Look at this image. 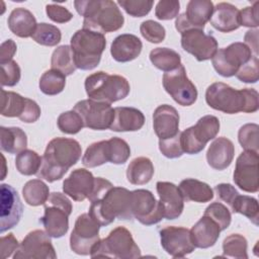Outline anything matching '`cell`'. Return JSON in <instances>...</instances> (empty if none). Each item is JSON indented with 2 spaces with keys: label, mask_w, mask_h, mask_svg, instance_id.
<instances>
[{
  "label": "cell",
  "mask_w": 259,
  "mask_h": 259,
  "mask_svg": "<svg viewBox=\"0 0 259 259\" xmlns=\"http://www.w3.org/2000/svg\"><path fill=\"white\" fill-rule=\"evenodd\" d=\"M153 127L159 140L171 139L179 133V113L173 106L162 104L153 113Z\"/></svg>",
  "instance_id": "603a6c76"
},
{
  "label": "cell",
  "mask_w": 259,
  "mask_h": 259,
  "mask_svg": "<svg viewBox=\"0 0 259 259\" xmlns=\"http://www.w3.org/2000/svg\"><path fill=\"white\" fill-rule=\"evenodd\" d=\"M16 44L13 39H7L1 44L0 47V64L6 63L12 60L16 53Z\"/></svg>",
  "instance_id": "91938a15"
},
{
  "label": "cell",
  "mask_w": 259,
  "mask_h": 259,
  "mask_svg": "<svg viewBox=\"0 0 259 259\" xmlns=\"http://www.w3.org/2000/svg\"><path fill=\"white\" fill-rule=\"evenodd\" d=\"M100 227L89 213L79 215L70 236L71 250L78 255H89L93 246L100 240Z\"/></svg>",
  "instance_id": "4fadbf2b"
},
{
  "label": "cell",
  "mask_w": 259,
  "mask_h": 259,
  "mask_svg": "<svg viewBox=\"0 0 259 259\" xmlns=\"http://www.w3.org/2000/svg\"><path fill=\"white\" fill-rule=\"evenodd\" d=\"M235 155V146L233 142L225 137L217 138L208 147L206 160L208 165L215 170L228 168Z\"/></svg>",
  "instance_id": "d4e9b609"
},
{
  "label": "cell",
  "mask_w": 259,
  "mask_h": 259,
  "mask_svg": "<svg viewBox=\"0 0 259 259\" xmlns=\"http://www.w3.org/2000/svg\"><path fill=\"white\" fill-rule=\"evenodd\" d=\"M145 123L144 113L135 107L118 106L114 108V117L110 130L113 132H136Z\"/></svg>",
  "instance_id": "83f0119b"
},
{
  "label": "cell",
  "mask_w": 259,
  "mask_h": 259,
  "mask_svg": "<svg viewBox=\"0 0 259 259\" xmlns=\"http://www.w3.org/2000/svg\"><path fill=\"white\" fill-rule=\"evenodd\" d=\"M46 12L48 17L57 23H65L73 18V14L67 8L58 4H48Z\"/></svg>",
  "instance_id": "11a10c76"
},
{
  "label": "cell",
  "mask_w": 259,
  "mask_h": 259,
  "mask_svg": "<svg viewBox=\"0 0 259 259\" xmlns=\"http://www.w3.org/2000/svg\"><path fill=\"white\" fill-rule=\"evenodd\" d=\"M19 247L17 239L13 234H8L7 236H2L0 239V251L1 257L3 259L10 257L13 252H15Z\"/></svg>",
  "instance_id": "9f6ffc18"
},
{
  "label": "cell",
  "mask_w": 259,
  "mask_h": 259,
  "mask_svg": "<svg viewBox=\"0 0 259 259\" xmlns=\"http://www.w3.org/2000/svg\"><path fill=\"white\" fill-rule=\"evenodd\" d=\"M49 186L40 179L27 181L22 188V195L25 202L31 206L45 204L50 196Z\"/></svg>",
  "instance_id": "d590c367"
},
{
  "label": "cell",
  "mask_w": 259,
  "mask_h": 259,
  "mask_svg": "<svg viewBox=\"0 0 259 259\" xmlns=\"http://www.w3.org/2000/svg\"><path fill=\"white\" fill-rule=\"evenodd\" d=\"M258 152L255 151H244L237 158L233 179L235 184L243 191L250 193L258 191Z\"/></svg>",
  "instance_id": "9a60e30c"
},
{
  "label": "cell",
  "mask_w": 259,
  "mask_h": 259,
  "mask_svg": "<svg viewBox=\"0 0 259 259\" xmlns=\"http://www.w3.org/2000/svg\"><path fill=\"white\" fill-rule=\"evenodd\" d=\"M156 188L163 207L164 218L167 220L179 218L184 208V198L179 187L172 182L158 181Z\"/></svg>",
  "instance_id": "7402d4cb"
},
{
  "label": "cell",
  "mask_w": 259,
  "mask_h": 259,
  "mask_svg": "<svg viewBox=\"0 0 259 259\" xmlns=\"http://www.w3.org/2000/svg\"><path fill=\"white\" fill-rule=\"evenodd\" d=\"M179 189L184 200L194 202H208L213 198V190L202 181L193 178H186L179 184Z\"/></svg>",
  "instance_id": "f546056e"
},
{
  "label": "cell",
  "mask_w": 259,
  "mask_h": 259,
  "mask_svg": "<svg viewBox=\"0 0 259 259\" xmlns=\"http://www.w3.org/2000/svg\"><path fill=\"white\" fill-rule=\"evenodd\" d=\"M28 98L13 91L1 89V115L6 117H22L26 110Z\"/></svg>",
  "instance_id": "d6a6232c"
},
{
  "label": "cell",
  "mask_w": 259,
  "mask_h": 259,
  "mask_svg": "<svg viewBox=\"0 0 259 259\" xmlns=\"http://www.w3.org/2000/svg\"><path fill=\"white\" fill-rule=\"evenodd\" d=\"M252 51L243 42H233L217 51L211 59L214 70L223 77L235 76L238 70L252 58Z\"/></svg>",
  "instance_id": "30bf717a"
},
{
  "label": "cell",
  "mask_w": 259,
  "mask_h": 259,
  "mask_svg": "<svg viewBox=\"0 0 259 259\" xmlns=\"http://www.w3.org/2000/svg\"><path fill=\"white\" fill-rule=\"evenodd\" d=\"M14 259H55L57 254L51 236L41 230L29 232L13 255Z\"/></svg>",
  "instance_id": "5bb4252c"
},
{
  "label": "cell",
  "mask_w": 259,
  "mask_h": 259,
  "mask_svg": "<svg viewBox=\"0 0 259 259\" xmlns=\"http://www.w3.org/2000/svg\"><path fill=\"white\" fill-rule=\"evenodd\" d=\"M84 85L90 99L110 104L125 98L131 90L130 83L124 77L103 71L89 75L85 79Z\"/></svg>",
  "instance_id": "8992f818"
},
{
  "label": "cell",
  "mask_w": 259,
  "mask_h": 259,
  "mask_svg": "<svg viewBox=\"0 0 259 259\" xmlns=\"http://www.w3.org/2000/svg\"><path fill=\"white\" fill-rule=\"evenodd\" d=\"M230 207L233 212L241 213L247 217L254 225H258L259 205L256 198L248 195L237 194Z\"/></svg>",
  "instance_id": "ab89813d"
},
{
  "label": "cell",
  "mask_w": 259,
  "mask_h": 259,
  "mask_svg": "<svg viewBox=\"0 0 259 259\" xmlns=\"http://www.w3.org/2000/svg\"><path fill=\"white\" fill-rule=\"evenodd\" d=\"M220 132V120L214 115H204L197 122L180 132V143L184 153L194 155L200 153L205 145Z\"/></svg>",
  "instance_id": "9c48e42d"
},
{
  "label": "cell",
  "mask_w": 259,
  "mask_h": 259,
  "mask_svg": "<svg viewBox=\"0 0 259 259\" xmlns=\"http://www.w3.org/2000/svg\"><path fill=\"white\" fill-rule=\"evenodd\" d=\"M74 110L81 116L84 126L96 131L110 128L114 117V108L110 103L90 98L78 101Z\"/></svg>",
  "instance_id": "8fae6325"
},
{
  "label": "cell",
  "mask_w": 259,
  "mask_h": 259,
  "mask_svg": "<svg viewBox=\"0 0 259 259\" xmlns=\"http://www.w3.org/2000/svg\"><path fill=\"white\" fill-rule=\"evenodd\" d=\"M214 191L217 192L218 197L221 200L228 203L229 206L233 202L236 195L239 194V192L236 190V188L230 183H221V184L215 185Z\"/></svg>",
  "instance_id": "6f0895ef"
},
{
  "label": "cell",
  "mask_w": 259,
  "mask_h": 259,
  "mask_svg": "<svg viewBox=\"0 0 259 259\" xmlns=\"http://www.w3.org/2000/svg\"><path fill=\"white\" fill-rule=\"evenodd\" d=\"M258 5L259 2L256 1L252 6L245 7L243 10L239 11V23L240 26L247 27H257L258 21Z\"/></svg>",
  "instance_id": "db71d44e"
},
{
  "label": "cell",
  "mask_w": 259,
  "mask_h": 259,
  "mask_svg": "<svg viewBox=\"0 0 259 259\" xmlns=\"http://www.w3.org/2000/svg\"><path fill=\"white\" fill-rule=\"evenodd\" d=\"M7 23L11 32L19 37L32 36L37 26L34 15L23 7L13 9L8 16Z\"/></svg>",
  "instance_id": "f1b7e54d"
},
{
  "label": "cell",
  "mask_w": 259,
  "mask_h": 259,
  "mask_svg": "<svg viewBox=\"0 0 259 259\" xmlns=\"http://www.w3.org/2000/svg\"><path fill=\"white\" fill-rule=\"evenodd\" d=\"M247 240L240 234H231L223 242V256L227 258L247 259Z\"/></svg>",
  "instance_id": "60d3db41"
},
{
  "label": "cell",
  "mask_w": 259,
  "mask_h": 259,
  "mask_svg": "<svg viewBox=\"0 0 259 259\" xmlns=\"http://www.w3.org/2000/svg\"><path fill=\"white\" fill-rule=\"evenodd\" d=\"M110 162V146L107 141L92 143L82 157V164L87 168H94Z\"/></svg>",
  "instance_id": "836d02e7"
},
{
  "label": "cell",
  "mask_w": 259,
  "mask_h": 259,
  "mask_svg": "<svg viewBox=\"0 0 259 259\" xmlns=\"http://www.w3.org/2000/svg\"><path fill=\"white\" fill-rule=\"evenodd\" d=\"M181 47L198 62L212 59L218 51V41L202 29H188L181 33Z\"/></svg>",
  "instance_id": "e0dca14e"
},
{
  "label": "cell",
  "mask_w": 259,
  "mask_h": 259,
  "mask_svg": "<svg viewBox=\"0 0 259 259\" xmlns=\"http://www.w3.org/2000/svg\"><path fill=\"white\" fill-rule=\"evenodd\" d=\"M142 49V40L137 35L123 33L113 39L110 47V54L116 62L126 63L138 58Z\"/></svg>",
  "instance_id": "cb8c5ba5"
},
{
  "label": "cell",
  "mask_w": 259,
  "mask_h": 259,
  "mask_svg": "<svg viewBox=\"0 0 259 259\" xmlns=\"http://www.w3.org/2000/svg\"><path fill=\"white\" fill-rule=\"evenodd\" d=\"M205 101L211 108L228 114L253 113L259 108V95L255 89L237 90L223 82H215L207 87Z\"/></svg>",
  "instance_id": "7a4b0ae2"
},
{
  "label": "cell",
  "mask_w": 259,
  "mask_h": 259,
  "mask_svg": "<svg viewBox=\"0 0 259 259\" xmlns=\"http://www.w3.org/2000/svg\"><path fill=\"white\" fill-rule=\"evenodd\" d=\"M31 37L35 42L41 46L55 47L61 41L62 33L60 28H58L56 25L41 22L37 23V26Z\"/></svg>",
  "instance_id": "b9f144b4"
},
{
  "label": "cell",
  "mask_w": 259,
  "mask_h": 259,
  "mask_svg": "<svg viewBox=\"0 0 259 259\" xmlns=\"http://www.w3.org/2000/svg\"><path fill=\"white\" fill-rule=\"evenodd\" d=\"M154 172V165L149 158L138 157L130 163L126 169V178L134 185H144L150 182Z\"/></svg>",
  "instance_id": "1f68e13d"
},
{
  "label": "cell",
  "mask_w": 259,
  "mask_h": 259,
  "mask_svg": "<svg viewBox=\"0 0 259 259\" xmlns=\"http://www.w3.org/2000/svg\"><path fill=\"white\" fill-rule=\"evenodd\" d=\"M51 66L52 69L58 70L66 76L72 75L76 71L77 67L74 62L71 47L68 45L58 47L52 54Z\"/></svg>",
  "instance_id": "8d00e7d4"
},
{
  "label": "cell",
  "mask_w": 259,
  "mask_h": 259,
  "mask_svg": "<svg viewBox=\"0 0 259 259\" xmlns=\"http://www.w3.org/2000/svg\"><path fill=\"white\" fill-rule=\"evenodd\" d=\"M133 217L145 226H152L164 218L163 207L154 194L147 189L132 191Z\"/></svg>",
  "instance_id": "2e32d148"
},
{
  "label": "cell",
  "mask_w": 259,
  "mask_h": 259,
  "mask_svg": "<svg viewBox=\"0 0 259 259\" xmlns=\"http://www.w3.org/2000/svg\"><path fill=\"white\" fill-rule=\"evenodd\" d=\"M74 6L84 17L83 28L104 34L116 31L123 25V15L111 0H76Z\"/></svg>",
  "instance_id": "3957f363"
},
{
  "label": "cell",
  "mask_w": 259,
  "mask_h": 259,
  "mask_svg": "<svg viewBox=\"0 0 259 259\" xmlns=\"http://www.w3.org/2000/svg\"><path fill=\"white\" fill-rule=\"evenodd\" d=\"M163 87L175 102L190 106L197 99V89L186 75L183 65L163 75Z\"/></svg>",
  "instance_id": "7c38bea8"
},
{
  "label": "cell",
  "mask_w": 259,
  "mask_h": 259,
  "mask_svg": "<svg viewBox=\"0 0 259 259\" xmlns=\"http://www.w3.org/2000/svg\"><path fill=\"white\" fill-rule=\"evenodd\" d=\"M95 184V177L86 169L78 168L73 170L63 182V191L73 200L83 201L92 193Z\"/></svg>",
  "instance_id": "44dd1931"
},
{
  "label": "cell",
  "mask_w": 259,
  "mask_h": 259,
  "mask_svg": "<svg viewBox=\"0 0 259 259\" xmlns=\"http://www.w3.org/2000/svg\"><path fill=\"white\" fill-rule=\"evenodd\" d=\"M1 207H0V232L14 228L22 217V203L17 191L8 184H1Z\"/></svg>",
  "instance_id": "ffe728a7"
},
{
  "label": "cell",
  "mask_w": 259,
  "mask_h": 259,
  "mask_svg": "<svg viewBox=\"0 0 259 259\" xmlns=\"http://www.w3.org/2000/svg\"><path fill=\"white\" fill-rule=\"evenodd\" d=\"M92 258L106 257L116 259H135L141 257V250L124 227L113 229L109 235L99 240L91 249Z\"/></svg>",
  "instance_id": "52a82bcc"
},
{
  "label": "cell",
  "mask_w": 259,
  "mask_h": 259,
  "mask_svg": "<svg viewBox=\"0 0 259 259\" xmlns=\"http://www.w3.org/2000/svg\"><path fill=\"white\" fill-rule=\"evenodd\" d=\"M112 183L104 178L95 177V184L92 190V193L89 195L88 199L92 202L98 198H100L108 189L112 187Z\"/></svg>",
  "instance_id": "680465c9"
},
{
  "label": "cell",
  "mask_w": 259,
  "mask_h": 259,
  "mask_svg": "<svg viewBox=\"0 0 259 259\" xmlns=\"http://www.w3.org/2000/svg\"><path fill=\"white\" fill-rule=\"evenodd\" d=\"M117 4L131 16L143 17L151 11L154 2L152 0H118Z\"/></svg>",
  "instance_id": "c3c4849f"
},
{
  "label": "cell",
  "mask_w": 259,
  "mask_h": 259,
  "mask_svg": "<svg viewBox=\"0 0 259 259\" xmlns=\"http://www.w3.org/2000/svg\"><path fill=\"white\" fill-rule=\"evenodd\" d=\"M41 162L42 157H40L36 152L25 149L17 154L15 158V167L20 174L30 176L37 174L41 166Z\"/></svg>",
  "instance_id": "f35d334b"
},
{
  "label": "cell",
  "mask_w": 259,
  "mask_h": 259,
  "mask_svg": "<svg viewBox=\"0 0 259 259\" xmlns=\"http://www.w3.org/2000/svg\"><path fill=\"white\" fill-rule=\"evenodd\" d=\"M180 3L177 0H161L155 8V15L160 20H170L178 15Z\"/></svg>",
  "instance_id": "f5cc1de1"
},
{
  "label": "cell",
  "mask_w": 259,
  "mask_h": 259,
  "mask_svg": "<svg viewBox=\"0 0 259 259\" xmlns=\"http://www.w3.org/2000/svg\"><path fill=\"white\" fill-rule=\"evenodd\" d=\"M203 214L212 219L219 225L221 231L228 229L232 221V215L229 208L219 201L210 203L205 208Z\"/></svg>",
  "instance_id": "f6af8a7d"
},
{
  "label": "cell",
  "mask_w": 259,
  "mask_h": 259,
  "mask_svg": "<svg viewBox=\"0 0 259 259\" xmlns=\"http://www.w3.org/2000/svg\"><path fill=\"white\" fill-rule=\"evenodd\" d=\"M71 200L61 192L50 194L45 203V214L39 222L52 238H61L69 230V215L72 212Z\"/></svg>",
  "instance_id": "ba28073f"
},
{
  "label": "cell",
  "mask_w": 259,
  "mask_h": 259,
  "mask_svg": "<svg viewBox=\"0 0 259 259\" xmlns=\"http://www.w3.org/2000/svg\"><path fill=\"white\" fill-rule=\"evenodd\" d=\"M80 144L69 138H54L47 145L37 177L48 182L63 178L67 171L81 158Z\"/></svg>",
  "instance_id": "6da1fadb"
},
{
  "label": "cell",
  "mask_w": 259,
  "mask_h": 259,
  "mask_svg": "<svg viewBox=\"0 0 259 259\" xmlns=\"http://www.w3.org/2000/svg\"><path fill=\"white\" fill-rule=\"evenodd\" d=\"M0 148L8 154H18L27 147L26 134L17 126L0 127Z\"/></svg>",
  "instance_id": "4dcf8cb0"
},
{
  "label": "cell",
  "mask_w": 259,
  "mask_h": 259,
  "mask_svg": "<svg viewBox=\"0 0 259 259\" xmlns=\"http://www.w3.org/2000/svg\"><path fill=\"white\" fill-rule=\"evenodd\" d=\"M66 85V75L62 72L51 69L46 71L39 79V89L46 95H57L61 93Z\"/></svg>",
  "instance_id": "74e56055"
},
{
  "label": "cell",
  "mask_w": 259,
  "mask_h": 259,
  "mask_svg": "<svg viewBox=\"0 0 259 259\" xmlns=\"http://www.w3.org/2000/svg\"><path fill=\"white\" fill-rule=\"evenodd\" d=\"M259 126L256 123H246L238 132V140L245 151L258 152Z\"/></svg>",
  "instance_id": "7bdbcfd3"
},
{
  "label": "cell",
  "mask_w": 259,
  "mask_h": 259,
  "mask_svg": "<svg viewBox=\"0 0 259 259\" xmlns=\"http://www.w3.org/2000/svg\"><path fill=\"white\" fill-rule=\"evenodd\" d=\"M70 41L77 69L92 70L98 66L106 47L103 33L82 28L72 35Z\"/></svg>",
  "instance_id": "5b68a950"
},
{
  "label": "cell",
  "mask_w": 259,
  "mask_h": 259,
  "mask_svg": "<svg viewBox=\"0 0 259 259\" xmlns=\"http://www.w3.org/2000/svg\"><path fill=\"white\" fill-rule=\"evenodd\" d=\"M221 229L219 225L209 217L202 215L191 228L190 235L195 248L206 249L213 246L219 237Z\"/></svg>",
  "instance_id": "484cf974"
},
{
  "label": "cell",
  "mask_w": 259,
  "mask_h": 259,
  "mask_svg": "<svg viewBox=\"0 0 259 259\" xmlns=\"http://www.w3.org/2000/svg\"><path fill=\"white\" fill-rule=\"evenodd\" d=\"M110 146V163L120 165L124 164L131 156V148L128 144L117 137L108 140Z\"/></svg>",
  "instance_id": "bcb514c9"
},
{
  "label": "cell",
  "mask_w": 259,
  "mask_h": 259,
  "mask_svg": "<svg viewBox=\"0 0 259 259\" xmlns=\"http://www.w3.org/2000/svg\"><path fill=\"white\" fill-rule=\"evenodd\" d=\"M236 77L245 83H256L259 79L258 57L253 56L248 63L243 65L236 73Z\"/></svg>",
  "instance_id": "816d5d0a"
},
{
  "label": "cell",
  "mask_w": 259,
  "mask_h": 259,
  "mask_svg": "<svg viewBox=\"0 0 259 259\" xmlns=\"http://www.w3.org/2000/svg\"><path fill=\"white\" fill-rule=\"evenodd\" d=\"M150 61L159 70L170 72L181 65L180 55L169 48H156L150 53Z\"/></svg>",
  "instance_id": "e575fe53"
},
{
  "label": "cell",
  "mask_w": 259,
  "mask_h": 259,
  "mask_svg": "<svg viewBox=\"0 0 259 259\" xmlns=\"http://www.w3.org/2000/svg\"><path fill=\"white\" fill-rule=\"evenodd\" d=\"M88 213L100 226H107L115 219L133 220L132 191L112 186L100 198L91 202Z\"/></svg>",
  "instance_id": "277c9868"
},
{
  "label": "cell",
  "mask_w": 259,
  "mask_h": 259,
  "mask_svg": "<svg viewBox=\"0 0 259 259\" xmlns=\"http://www.w3.org/2000/svg\"><path fill=\"white\" fill-rule=\"evenodd\" d=\"M159 150L163 156L169 159L181 157L184 152L180 143V132L171 139L159 140Z\"/></svg>",
  "instance_id": "f907efd6"
},
{
  "label": "cell",
  "mask_w": 259,
  "mask_h": 259,
  "mask_svg": "<svg viewBox=\"0 0 259 259\" xmlns=\"http://www.w3.org/2000/svg\"><path fill=\"white\" fill-rule=\"evenodd\" d=\"M210 25L221 32H231L240 27L239 10L228 2H220L213 6L209 19Z\"/></svg>",
  "instance_id": "4316f807"
},
{
  "label": "cell",
  "mask_w": 259,
  "mask_h": 259,
  "mask_svg": "<svg viewBox=\"0 0 259 259\" xmlns=\"http://www.w3.org/2000/svg\"><path fill=\"white\" fill-rule=\"evenodd\" d=\"M57 124L62 133L68 135L78 134L84 126L81 116L74 109L61 113L58 117Z\"/></svg>",
  "instance_id": "ee69618b"
},
{
  "label": "cell",
  "mask_w": 259,
  "mask_h": 259,
  "mask_svg": "<svg viewBox=\"0 0 259 259\" xmlns=\"http://www.w3.org/2000/svg\"><path fill=\"white\" fill-rule=\"evenodd\" d=\"M140 32L146 40L152 44H159L163 41L166 35V30L164 26L159 22L151 19L143 21L141 23Z\"/></svg>",
  "instance_id": "7dc6e473"
},
{
  "label": "cell",
  "mask_w": 259,
  "mask_h": 259,
  "mask_svg": "<svg viewBox=\"0 0 259 259\" xmlns=\"http://www.w3.org/2000/svg\"><path fill=\"white\" fill-rule=\"evenodd\" d=\"M1 67V85L12 87L15 86L21 77V71L18 64L11 60L0 64Z\"/></svg>",
  "instance_id": "681fc988"
},
{
  "label": "cell",
  "mask_w": 259,
  "mask_h": 259,
  "mask_svg": "<svg viewBox=\"0 0 259 259\" xmlns=\"http://www.w3.org/2000/svg\"><path fill=\"white\" fill-rule=\"evenodd\" d=\"M212 11L213 3L210 0H190L186 5V11L176 18L175 27L180 33L192 28L203 30Z\"/></svg>",
  "instance_id": "d6986e66"
},
{
  "label": "cell",
  "mask_w": 259,
  "mask_h": 259,
  "mask_svg": "<svg viewBox=\"0 0 259 259\" xmlns=\"http://www.w3.org/2000/svg\"><path fill=\"white\" fill-rule=\"evenodd\" d=\"M245 41L248 44L250 50L255 53V56H257L258 53V29L254 30H248L245 34Z\"/></svg>",
  "instance_id": "94428289"
},
{
  "label": "cell",
  "mask_w": 259,
  "mask_h": 259,
  "mask_svg": "<svg viewBox=\"0 0 259 259\" xmlns=\"http://www.w3.org/2000/svg\"><path fill=\"white\" fill-rule=\"evenodd\" d=\"M161 246L174 258H183L195 249L190 230L183 227L168 226L159 231Z\"/></svg>",
  "instance_id": "ac0fdd59"
}]
</instances>
